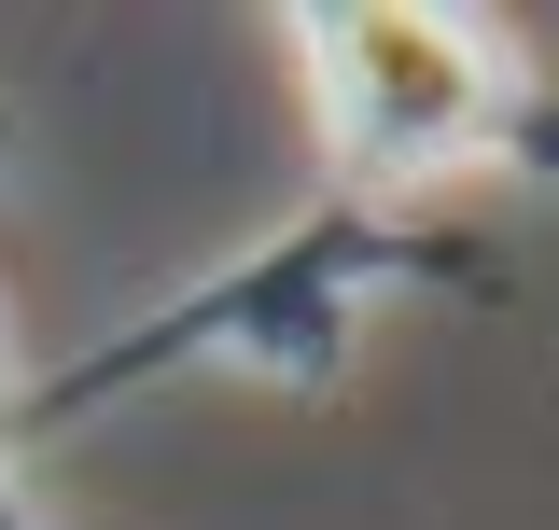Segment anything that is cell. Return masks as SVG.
<instances>
[{"label":"cell","mask_w":559,"mask_h":530,"mask_svg":"<svg viewBox=\"0 0 559 530\" xmlns=\"http://www.w3.org/2000/svg\"><path fill=\"white\" fill-rule=\"evenodd\" d=\"M294 70H308V112L364 196L476 168L518 98L476 14H294Z\"/></svg>","instance_id":"obj_1"}]
</instances>
